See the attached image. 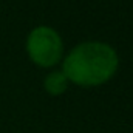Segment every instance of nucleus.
Masks as SVG:
<instances>
[{
    "label": "nucleus",
    "instance_id": "nucleus-2",
    "mask_svg": "<svg viewBox=\"0 0 133 133\" xmlns=\"http://www.w3.org/2000/svg\"><path fill=\"white\" fill-rule=\"evenodd\" d=\"M26 50L37 65H54L62 54V40L59 34L50 26H37L28 36Z\"/></svg>",
    "mask_w": 133,
    "mask_h": 133
},
{
    "label": "nucleus",
    "instance_id": "nucleus-1",
    "mask_svg": "<svg viewBox=\"0 0 133 133\" xmlns=\"http://www.w3.org/2000/svg\"><path fill=\"white\" fill-rule=\"evenodd\" d=\"M118 56L111 46L87 42L70 51L64 62V74L79 85H99L115 74Z\"/></svg>",
    "mask_w": 133,
    "mask_h": 133
},
{
    "label": "nucleus",
    "instance_id": "nucleus-3",
    "mask_svg": "<svg viewBox=\"0 0 133 133\" xmlns=\"http://www.w3.org/2000/svg\"><path fill=\"white\" fill-rule=\"evenodd\" d=\"M66 81L68 79L65 77L64 73L54 71V73H51V74L46 76V79H45V88H46V91L50 95H61V93L65 91Z\"/></svg>",
    "mask_w": 133,
    "mask_h": 133
}]
</instances>
